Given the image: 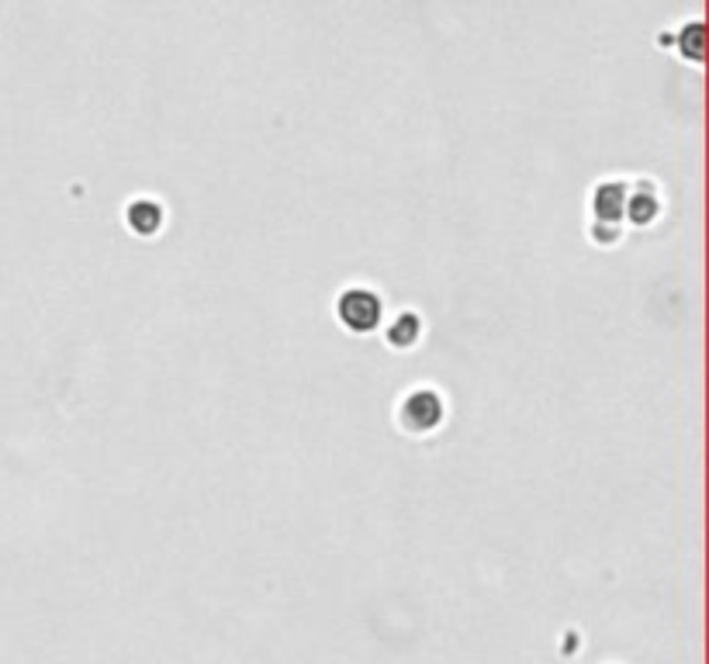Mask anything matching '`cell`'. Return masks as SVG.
Masks as SVG:
<instances>
[{"instance_id":"cell-1","label":"cell","mask_w":709,"mask_h":664,"mask_svg":"<svg viewBox=\"0 0 709 664\" xmlns=\"http://www.w3.org/2000/svg\"><path fill=\"white\" fill-rule=\"evenodd\" d=\"M336 315H339V323H343L350 333L367 336V333H374L378 323H381V298H378L374 291L353 287L347 294H339Z\"/></svg>"},{"instance_id":"cell-2","label":"cell","mask_w":709,"mask_h":664,"mask_svg":"<svg viewBox=\"0 0 709 664\" xmlns=\"http://www.w3.org/2000/svg\"><path fill=\"white\" fill-rule=\"evenodd\" d=\"M402 415V426L408 433H429L436 429L439 423H444V399L436 395V391L423 388V391H415V395H408L399 409Z\"/></svg>"},{"instance_id":"cell-3","label":"cell","mask_w":709,"mask_h":664,"mask_svg":"<svg viewBox=\"0 0 709 664\" xmlns=\"http://www.w3.org/2000/svg\"><path fill=\"white\" fill-rule=\"evenodd\" d=\"M626 187L623 184H602L596 191V198H592V211L599 221H606V226H617V221L626 215Z\"/></svg>"},{"instance_id":"cell-4","label":"cell","mask_w":709,"mask_h":664,"mask_svg":"<svg viewBox=\"0 0 709 664\" xmlns=\"http://www.w3.org/2000/svg\"><path fill=\"white\" fill-rule=\"evenodd\" d=\"M163 226V208L156 202H135L129 208V229L135 236H153Z\"/></svg>"},{"instance_id":"cell-5","label":"cell","mask_w":709,"mask_h":664,"mask_svg":"<svg viewBox=\"0 0 709 664\" xmlns=\"http://www.w3.org/2000/svg\"><path fill=\"white\" fill-rule=\"evenodd\" d=\"M415 339H419V318H415V315H399L395 326H391V333H388V342L402 350V347H415Z\"/></svg>"},{"instance_id":"cell-6","label":"cell","mask_w":709,"mask_h":664,"mask_svg":"<svg viewBox=\"0 0 709 664\" xmlns=\"http://www.w3.org/2000/svg\"><path fill=\"white\" fill-rule=\"evenodd\" d=\"M678 53L686 56V59H692V63H702V24L699 21H692V24H686V29H681Z\"/></svg>"},{"instance_id":"cell-7","label":"cell","mask_w":709,"mask_h":664,"mask_svg":"<svg viewBox=\"0 0 709 664\" xmlns=\"http://www.w3.org/2000/svg\"><path fill=\"white\" fill-rule=\"evenodd\" d=\"M626 215L637 221V226H647V221L657 215V202L654 194H637V198H626Z\"/></svg>"}]
</instances>
